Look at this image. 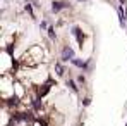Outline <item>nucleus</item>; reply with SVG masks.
Returning a JSON list of instances; mask_svg holds the SVG:
<instances>
[{
	"instance_id": "obj_1",
	"label": "nucleus",
	"mask_w": 127,
	"mask_h": 126,
	"mask_svg": "<svg viewBox=\"0 0 127 126\" xmlns=\"http://www.w3.org/2000/svg\"><path fill=\"white\" fill-rule=\"evenodd\" d=\"M62 59L64 61H74V50L69 48V47H65L62 50Z\"/></svg>"
},
{
	"instance_id": "obj_2",
	"label": "nucleus",
	"mask_w": 127,
	"mask_h": 126,
	"mask_svg": "<svg viewBox=\"0 0 127 126\" xmlns=\"http://www.w3.org/2000/svg\"><path fill=\"white\" fill-rule=\"evenodd\" d=\"M64 7H65L64 2H52V10H53V12H60Z\"/></svg>"
},
{
	"instance_id": "obj_3",
	"label": "nucleus",
	"mask_w": 127,
	"mask_h": 126,
	"mask_svg": "<svg viewBox=\"0 0 127 126\" xmlns=\"http://www.w3.org/2000/svg\"><path fill=\"white\" fill-rule=\"evenodd\" d=\"M72 31L76 33V38H77V42H79L81 45H83V36H81V29H79L77 26H74V28H72Z\"/></svg>"
},
{
	"instance_id": "obj_4",
	"label": "nucleus",
	"mask_w": 127,
	"mask_h": 126,
	"mask_svg": "<svg viewBox=\"0 0 127 126\" xmlns=\"http://www.w3.org/2000/svg\"><path fill=\"white\" fill-rule=\"evenodd\" d=\"M72 62H74V66H77V67H86V66H88L86 62H83V61H79V59H74Z\"/></svg>"
},
{
	"instance_id": "obj_5",
	"label": "nucleus",
	"mask_w": 127,
	"mask_h": 126,
	"mask_svg": "<svg viewBox=\"0 0 127 126\" xmlns=\"http://www.w3.org/2000/svg\"><path fill=\"white\" fill-rule=\"evenodd\" d=\"M55 71H57V74H59V76H62V74H64V67L60 66V64H57V66H55Z\"/></svg>"
},
{
	"instance_id": "obj_6",
	"label": "nucleus",
	"mask_w": 127,
	"mask_h": 126,
	"mask_svg": "<svg viewBox=\"0 0 127 126\" xmlns=\"http://www.w3.org/2000/svg\"><path fill=\"white\" fill-rule=\"evenodd\" d=\"M67 85H69V86L72 88V92H77V86L74 85V81H67Z\"/></svg>"
},
{
	"instance_id": "obj_7",
	"label": "nucleus",
	"mask_w": 127,
	"mask_h": 126,
	"mask_svg": "<svg viewBox=\"0 0 127 126\" xmlns=\"http://www.w3.org/2000/svg\"><path fill=\"white\" fill-rule=\"evenodd\" d=\"M48 35H50V38H52V40H53V38H55V31H53V29H52V28H50V29H48Z\"/></svg>"
},
{
	"instance_id": "obj_8",
	"label": "nucleus",
	"mask_w": 127,
	"mask_h": 126,
	"mask_svg": "<svg viewBox=\"0 0 127 126\" xmlns=\"http://www.w3.org/2000/svg\"><path fill=\"white\" fill-rule=\"evenodd\" d=\"M79 2H86V0H79Z\"/></svg>"
}]
</instances>
